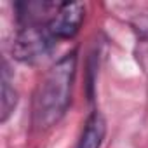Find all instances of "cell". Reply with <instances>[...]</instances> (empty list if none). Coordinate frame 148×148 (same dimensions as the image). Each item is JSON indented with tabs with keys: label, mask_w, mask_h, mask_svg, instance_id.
<instances>
[{
	"label": "cell",
	"mask_w": 148,
	"mask_h": 148,
	"mask_svg": "<svg viewBox=\"0 0 148 148\" xmlns=\"http://www.w3.org/2000/svg\"><path fill=\"white\" fill-rule=\"evenodd\" d=\"M47 25H21L12 42V54L21 63H37L54 45Z\"/></svg>",
	"instance_id": "7a4b0ae2"
},
{
	"label": "cell",
	"mask_w": 148,
	"mask_h": 148,
	"mask_svg": "<svg viewBox=\"0 0 148 148\" xmlns=\"http://www.w3.org/2000/svg\"><path fill=\"white\" fill-rule=\"evenodd\" d=\"M86 18V5L80 2H64L59 5L58 12L47 25L54 40H70L73 38Z\"/></svg>",
	"instance_id": "3957f363"
},
{
	"label": "cell",
	"mask_w": 148,
	"mask_h": 148,
	"mask_svg": "<svg viewBox=\"0 0 148 148\" xmlns=\"http://www.w3.org/2000/svg\"><path fill=\"white\" fill-rule=\"evenodd\" d=\"M18 105V92L12 84V77L7 63L2 68V99H0V122H5Z\"/></svg>",
	"instance_id": "5b68a950"
},
{
	"label": "cell",
	"mask_w": 148,
	"mask_h": 148,
	"mask_svg": "<svg viewBox=\"0 0 148 148\" xmlns=\"http://www.w3.org/2000/svg\"><path fill=\"white\" fill-rule=\"evenodd\" d=\"M77 73V51L59 58L38 82L32 99V125L45 131L56 125L66 113Z\"/></svg>",
	"instance_id": "6da1fadb"
},
{
	"label": "cell",
	"mask_w": 148,
	"mask_h": 148,
	"mask_svg": "<svg viewBox=\"0 0 148 148\" xmlns=\"http://www.w3.org/2000/svg\"><path fill=\"white\" fill-rule=\"evenodd\" d=\"M105 136H106V120L96 110L87 117L82 134L79 138L77 148H101Z\"/></svg>",
	"instance_id": "277c9868"
}]
</instances>
